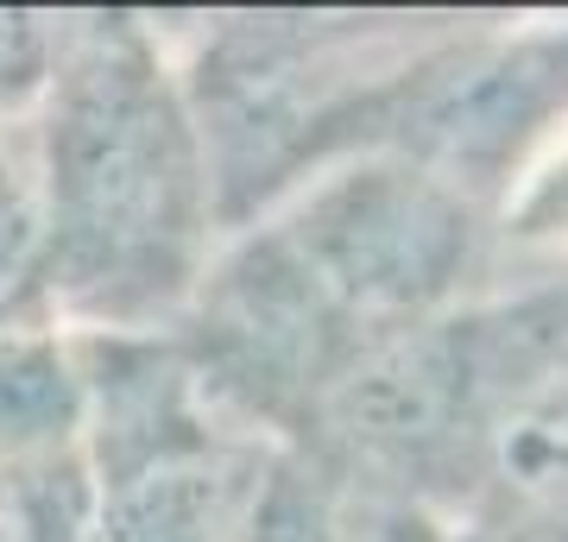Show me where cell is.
I'll return each mask as SVG.
<instances>
[{"mask_svg": "<svg viewBox=\"0 0 568 542\" xmlns=\"http://www.w3.org/2000/svg\"><path fill=\"white\" fill-rule=\"evenodd\" d=\"M26 133L39 297L63 328H171L222 246L215 177L178 63L140 13H58Z\"/></svg>", "mask_w": 568, "mask_h": 542, "instance_id": "6da1fadb", "label": "cell"}, {"mask_svg": "<svg viewBox=\"0 0 568 542\" xmlns=\"http://www.w3.org/2000/svg\"><path fill=\"white\" fill-rule=\"evenodd\" d=\"M323 290L386 347L480 297L499 215L405 158H347L260 215Z\"/></svg>", "mask_w": 568, "mask_h": 542, "instance_id": "7a4b0ae2", "label": "cell"}, {"mask_svg": "<svg viewBox=\"0 0 568 542\" xmlns=\"http://www.w3.org/2000/svg\"><path fill=\"white\" fill-rule=\"evenodd\" d=\"M568 121L562 25H455L436 20L361 114L354 158H405L506 215L530 152Z\"/></svg>", "mask_w": 568, "mask_h": 542, "instance_id": "3957f363", "label": "cell"}, {"mask_svg": "<svg viewBox=\"0 0 568 542\" xmlns=\"http://www.w3.org/2000/svg\"><path fill=\"white\" fill-rule=\"evenodd\" d=\"M278 454L284 448L222 422L140 461L82 473L89 511L77 542H246Z\"/></svg>", "mask_w": 568, "mask_h": 542, "instance_id": "277c9868", "label": "cell"}, {"mask_svg": "<svg viewBox=\"0 0 568 542\" xmlns=\"http://www.w3.org/2000/svg\"><path fill=\"white\" fill-rule=\"evenodd\" d=\"M20 126H0V321L44 309L39 297V196L32 164L13 140Z\"/></svg>", "mask_w": 568, "mask_h": 542, "instance_id": "5b68a950", "label": "cell"}, {"mask_svg": "<svg viewBox=\"0 0 568 542\" xmlns=\"http://www.w3.org/2000/svg\"><path fill=\"white\" fill-rule=\"evenodd\" d=\"M335 530L342 542H525V530L499 511H424L392 499H342Z\"/></svg>", "mask_w": 568, "mask_h": 542, "instance_id": "8992f818", "label": "cell"}, {"mask_svg": "<svg viewBox=\"0 0 568 542\" xmlns=\"http://www.w3.org/2000/svg\"><path fill=\"white\" fill-rule=\"evenodd\" d=\"M335 480H328L316 461L291 454L284 448L272 461V480L260 492V511H253V536L246 542H342L335 530Z\"/></svg>", "mask_w": 568, "mask_h": 542, "instance_id": "52a82bcc", "label": "cell"}, {"mask_svg": "<svg viewBox=\"0 0 568 542\" xmlns=\"http://www.w3.org/2000/svg\"><path fill=\"white\" fill-rule=\"evenodd\" d=\"M20 511H26V542H77L82 511H89V480H82V454L26 473L20 485Z\"/></svg>", "mask_w": 568, "mask_h": 542, "instance_id": "ba28073f", "label": "cell"}, {"mask_svg": "<svg viewBox=\"0 0 568 542\" xmlns=\"http://www.w3.org/2000/svg\"><path fill=\"white\" fill-rule=\"evenodd\" d=\"M499 241H568V158L525 183V196L506 202Z\"/></svg>", "mask_w": 568, "mask_h": 542, "instance_id": "9c48e42d", "label": "cell"}]
</instances>
